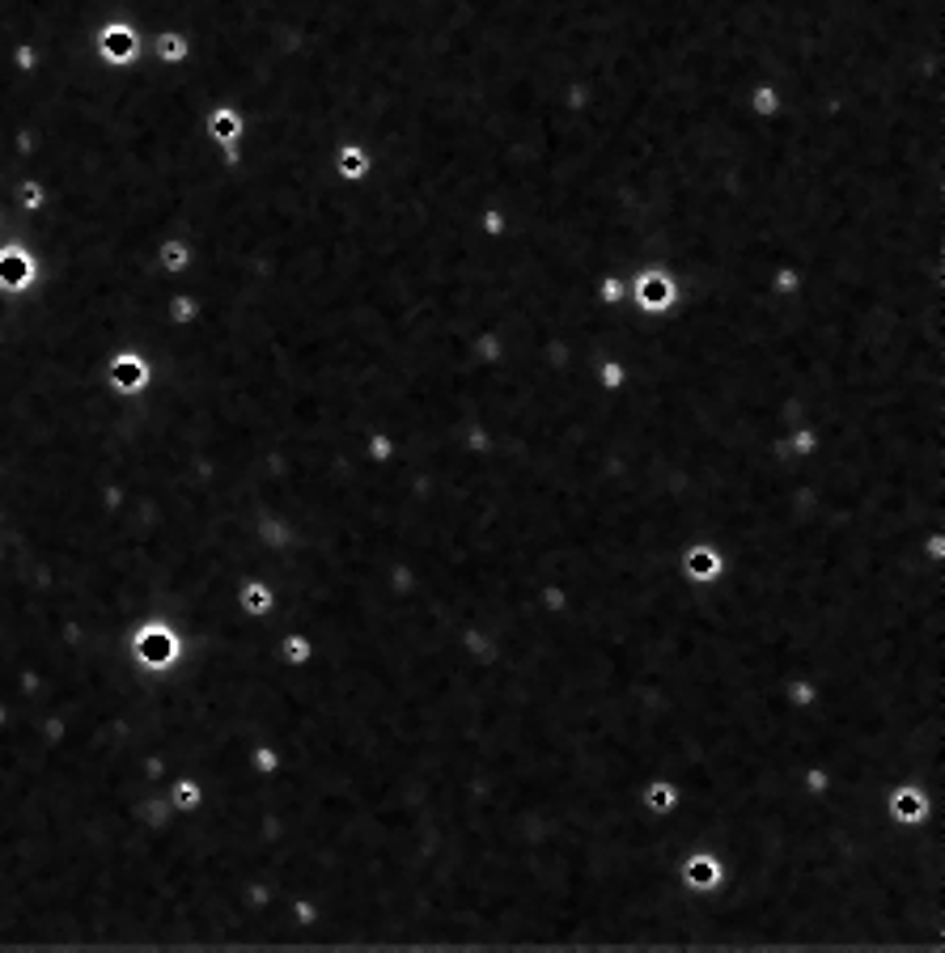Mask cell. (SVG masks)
Listing matches in <instances>:
<instances>
[{
  "mask_svg": "<svg viewBox=\"0 0 945 953\" xmlns=\"http://www.w3.org/2000/svg\"><path fill=\"white\" fill-rule=\"evenodd\" d=\"M683 886L687 890H717L721 886V860L712 852H695L683 865Z\"/></svg>",
  "mask_w": 945,
  "mask_h": 953,
  "instance_id": "7a4b0ae2",
  "label": "cell"
},
{
  "mask_svg": "<svg viewBox=\"0 0 945 953\" xmlns=\"http://www.w3.org/2000/svg\"><path fill=\"white\" fill-rule=\"evenodd\" d=\"M797 449H801V454H810V449H814V433H801V437H797Z\"/></svg>",
  "mask_w": 945,
  "mask_h": 953,
  "instance_id": "9c48e42d",
  "label": "cell"
},
{
  "mask_svg": "<svg viewBox=\"0 0 945 953\" xmlns=\"http://www.w3.org/2000/svg\"><path fill=\"white\" fill-rule=\"evenodd\" d=\"M242 606L251 610V615H263V610L272 606V593H267L263 585H246V589H242Z\"/></svg>",
  "mask_w": 945,
  "mask_h": 953,
  "instance_id": "5b68a950",
  "label": "cell"
},
{
  "mask_svg": "<svg viewBox=\"0 0 945 953\" xmlns=\"http://www.w3.org/2000/svg\"><path fill=\"white\" fill-rule=\"evenodd\" d=\"M674 805H679V784H674V780H649L645 784V809H649V814L666 818Z\"/></svg>",
  "mask_w": 945,
  "mask_h": 953,
  "instance_id": "277c9868",
  "label": "cell"
},
{
  "mask_svg": "<svg viewBox=\"0 0 945 953\" xmlns=\"http://www.w3.org/2000/svg\"><path fill=\"white\" fill-rule=\"evenodd\" d=\"M115 373H119L123 386H140V382H145V365H140V361H136V365H132V361H119Z\"/></svg>",
  "mask_w": 945,
  "mask_h": 953,
  "instance_id": "52a82bcc",
  "label": "cell"
},
{
  "mask_svg": "<svg viewBox=\"0 0 945 953\" xmlns=\"http://www.w3.org/2000/svg\"><path fill=\"white\" fill-rule=\"evenodd\" d=\"M174 801H178V809H191L195 801H200V788H195V784H187V780H183V784L174 788Z\"/></svg>",
  "mask_w": 945,
  "mask_h": 953,
  "instance_id": "ba28073f",
  "label": "cell"
},
{
  "mask_svg": "<svg viewBox=\"0 0 945 953\" xmlns=\"http://www.w3.org/2000/svg\"><path fill=\"white\" fill-rule=\"evenodd\" d=\"M683 572L691 581H717L721 572H725V560H721V551L712 547V543H695L687 555H683Z\"/></svg>",
  "mask_w": 945,
  "mask_h": 953,
  "instance_id": "6da1fadb",
  "label": "cell"
},
{
  "mask_svg": "<svg viewBox=\"0 0 945 953\" xmlns=\"http://www.w3.org/2000/svg\"><path fill=\"white\" fill-rule=\"evenodd\" d=\"M924 814H929V801H924V793L916 784H903L895 797H890V818L895 822H920Z\"/></svg>",
  "mask_w": 945,
  "mask_h": 953,
  "instance_id": "3957f363",
  "label": "cell"
},
{
  "mask_svg": "<svg viewBox=\"0 0 945 953\" xmlns=\"http://www.w3.org/2000/svg\"><path fill=\"white\" fill-rule=\"evenodd\" d=\"M284 657H289L293 665L310 661V640L306 636H289V640H284Z\"/></svg>",
  "mask_w": 945,
  "mask_h": 953,
  "instance_id": "8992f818",
  "label": "cell"
}]
</instances>
